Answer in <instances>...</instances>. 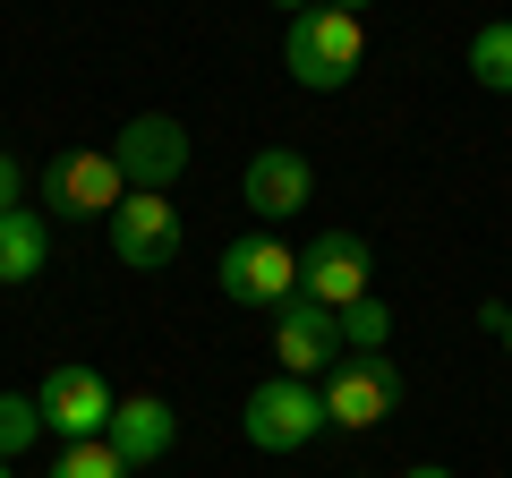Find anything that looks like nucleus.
<instances>
[{"label":"nucleus","instance_id":"nucleus-13","mask_svg":"<svg viewBox=\"0 0 512 478\" xmlns=\"http://www.w3.org/2000/svg\"><path fill=\"white\" fill-rule=\"evenodd\" d=\"M43 257H52V222L35 205H9L0 214V282H35Z\"/></svg>","mask_w":512,"mask_h":478},{"label":"nucleus","instance_id":"nucleus-15","mask_svg":"<svg viewBox=\"0 0 512 478\" xmlns=\"http://www.w3.org/2000/svg\"><path fill=\"white\" fill-rule=\"evenodd\" d=\"M470 77L487 94H512V18H487L470 35Z\"/></svg>","mask_w":512,"mask_h":478},{"label":"nucleus","instance_id":"nucleus-10","mask_svg":"<svg viewBox=\"0 0 512 478\" xmlns=\"http://www.w3.org/2000/svg\"><path fill=\"white\" fill-rule=\"evenodd\" d=\"M274 359H282V376H308L316 385L342 359V316L316 308V299H282L274 308Z\"/></svg>","mask_w":512,"mask_h":478},{"label":"nucleus","instance_id":"nucleus-18","mask_svg":"<svg viewBox=\"0 0 512 478\" xmlns=\"http://www.w3.org/2000/svg\"><path fill=\"white\" fill-rule=\"evenodd\" d=\"M18 188H26V171H18V154H0V214L18 205Z\"/></svg>","mask_w":512,"mask_h":478},{"label":"nucleus","instance_id":"nucleus-12","mask_svg":"<svg viewBox=\"0 0 512 478\" xmlns=\"http://www.w3.org/2000/svg\"><path fill=\"white\" fill-rule=\"evenodd\" d=\"M171 436H180V419H171V402H163V393H128V402L111 410V427H103V444L128 461V470L163 461V453H171Z\"/></svg>","mask_w":512,"mask_h":478},{"label":"nucleus","instance_id":"nucleus-4","mask_svg":"<svg viewBox=\"0 0 512 478\" xmlns=\"http://www.w3.org/2000/svg\"><path fill=\"white\" fill-rule=\"evenodd\" d=\"M214 282H222V299H231V308H282V299H299V257L282 248L274 231H248V239H231V248H222Z\"/></svg>","mask_w":512,"mask_h":478},{"label":"nucleus","instance_id":"nucleus-19","mask_svg":"<svg viewBox=\"0 0 512 478\" xmlns=\"http://www.w3.org/2000/svg\"><path fill=\"white\" fill-rule=\"evenodd\" d=\"M402 478H453V470H444V461H419V470H402Z\"/></svg>","mask_w":512,"mask_h":478},{"label":"nucleus","instance_id":"nucleus-11","mask_svg":"<svg viewBox=\"0 0 512 478\" xmlns=\"http://www.w3.org/2000/svg\"><path fill=\"white\" fill-rule=\"evenodd\" d=\"M239 188H248V205L265 222H291V214H308L316 171H308V154H299V146H256L248 171H239Z\"/></svg>","mask_w":512,"mask_h":478},{"label":"nucleus","instance_id":"nucleus-5","mask_svg":"<svg viewBox=\"0 0 512 478\" xmlns=\"http://www.w3.org/2000/svg\"><path fill=\"white\" fill-rule=\"evenodd\" d=\"M103 231H111V257H120L128 274H163V265L180 257V205L154 197V188H128Z\"/></svg>","mask_w":512,"mask_h":478},{"label":"nucleus","instance_id":"nucleus-23","mask_svg":"<svg viewBox=\"0 0 512 478\" xmlns=\"http://www.w3.org/2000/svg\"><path fill=\"white\" fill-rule=\"evenodd\" d=\"M0 478H9V461H0Z\"/></svg>","mask_w":512,"mask_h":478},{"label":"nucleus","instance_id":"nucleus-6","mask_svg":"<svg viewBox=\"0 0 512 478\" xmlns=\"http://www.w3.org/2000/svg\"><path fill=\"white\" fill-rule=\"evenodd\" d=\"M316 393H325V427H350V436H359L384 410H402V368H393V359H333Z\"/></svg>","mask_w":512,"mask_h":478},{"label":"nucleus","instance_id":"nucleus-8","mask_svg":"<svg viewBox=\"0 0 512 478\" xmlns=\"http://www.w3.org/2000/svg\"><path fill=\"white\" fill-rule=\"evenodd\" d=\"M111 163H120L128 188H154V197H163V188L188 171V129L171 120V111H137V120L120 129V146H111Z\"/></svg>","mask_w":512,"mask_h":478},{"label":"nucleus","instance_id":"nucleus-16","mask_svg":"<svg viewBox=\"0 0 512 478\" xmlns=\"http://www.w3.org/2000/svg\"><path fill=\"white\" fill-rule=\"evenodd\" d=\"M35 436H43V410H35V393H0V461L35 453Z\"/></svg>","mask_w":512,"mask_h":478},{"label":"nucleus","instance_id":"nucleus-9","mask_svg":"<svg viewBox=\"0 0 512 478\" xmlns=\"http://www.w3.org/2000/svg\"><path fill=\"white\" fill-rule=\"evenodd\" d=\"M299 299H316V308L367 299V239L359 231H316L299 248Z\"/></svg>","mask_w":512,"mask_h":478},{"label":"nucleus","instance_id":"nucleus-20","mask_svg":"<svg viewBox=\"0 0 512 478\" xmlns=\"http://www.w3.org/2000/svg\"><path fill=\"white\" fill-rule=\"evenodd\" d=\"M325 9H342V18H359V9H367V0H325Z\"/></svg>","mask_w":512,"mask_h":478},{"label":"nucleus","instance_id":"nucleus-1","mask_svg":"<svg viewBox=\"0 0 512 478\" xmlns=\"http://www.w3.org/2000/svg\"><path fill=\"white\" fill-rule=\"evenodd\" d=\"M282 60H291V77H299L308 94H333V86H350V77H359V60H367V26L316 0V9H299V18H291Z\"/></svg>","mask_w":512,"mask_h":478},{"label":"nucleus","instance_id":"nucleus-21","mask_svg":"<svg viewBox=\"0 0 512 478\" xmlns=\"http://www.w3.org/2000/svg\"><path fill=\"white\" fill-rule=\"evenodd\" d=\"M274 9H291V18H299V9H316V0H274Z\"/></svg>","mask_w":512,"mask_h":478},{"label":"nucleus","instance_id":"nucleus-14","mask_svg":"<svg viewBox=\"0 0 512 478\" xmlns=\"http://www.w3.org/2000/svg\"><path fill=\"white\" fill-rule=\"evenodd\" d=\"M333 316H342V359H384V342H393V308H384L376 291L350 299V308H333Z\"/></svg>","mask_w":512,"mask_h":478},{"label":"nucleus","instance_id":"nucleus-3","mask_svg":"<svg viewBox=\"0 0 512 478\" xmlns=\"http://www.w3.org/2000/svg\"><path fill=\"white\" fill-rule=\"evenodd\" d=\"M128 197L120 163H111V146H69L43 163V205H52L60 222H111V205Z\"/></svg>","mask_w":512,"mask_h":478},{"label":"nucleus","instance_id":"nucleus-7","mask_svg":"<svg viewBox=\"0 0 512 478\" xmlns=\"http://www.w3.org/2000/svg\"><path fill=\"white\" fill-rule=\"evenodd\" d=\"M35 410H43V427L52 436H69V444H86V436H103L111 427V410H120V393L103 385L94 368H77V359H60L52 376L35 385Z\"/></svg>","mask_w":512,"mask_h":478},{"label":"nucleus","instance_id":"nucleus-17","mask_svg":"<svg viewBox=\"0 0 512 478\" xmlns=\"http://www.w3.org/2000/svg\"><path fill=\"white\" fill-rule=\"evenodd\" d=\"M52 478H128V461L111 453L103 436H86V444H69V453L52 461Z\"/></svg>","mask_w":512,"mask_h":478},{"label":"nucleus","instance_id":"nucleus-2","mask_svg":"<svg viewBox=\"0 0 512 478\" xmlns=\"http://www.w3.org/2000/svg\"><path fill=\"white\" fill-rule=\"evenodd\" d=\"M239 436H248L256 453H299L308 436H325V393H316L308 376H265V385L248 393V410H239Z\"/></svg>","mask_w":512,"mask_h":478},{"label":"nucleus","instance_id":"nucleus-22","mask_svg":"<svg viewBox=\"0 0 512 478\" xmlns=\"http://www.w3.org/2000/svg\"><path fill=\"white\" fill-rule=\"evenodd\" d=\"M504 359H512V325H504Z\"/></svg>","mask_w":512,"mask_h":478}]
</instances>
